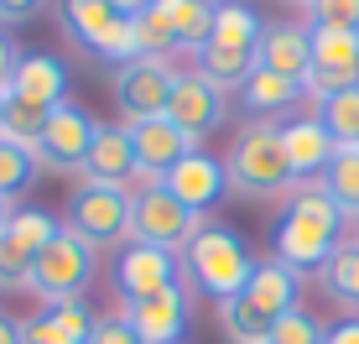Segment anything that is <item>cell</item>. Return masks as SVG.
Masks as SVG:
<instances>
[{"mask_svg": "<svg viewBox=\"0 0 359 344\" xmlns=\"http://www.w3.org/2000/svg\"><path fill=\"white\" fill-rule=\"evenodd\" d=\"M339 230H344V209L328 199L323 183H302L287 204V219L271 235V251H276L281 266H292L297 277L302 272H323L328 256L339 251Z\"/></svg>", "mask_w": 359, "mask_h": 344, "instance_id": "cell-1", "label": "cell"}, {"mask_svg": "<svg viewBox=\"0 0 359 344\" xmlns=\"http://www.w3.org/2000/svg\"><path fill=\"white\" fill-rule=\"evenodd\" d=\"M182 272L208 303H229L245 292V282L255 272V256L229 225H203L182 245Z\"/></svg>", "mask_w": 359, "mask_h": 344, "instance_id": "cell-2", "label": "cell"}, {"mask_svg": "<svg viewBox=\"0 0 359 344\" xmlns=\"http://www.w3.org/2000/svg\"><path fill=\"white\" fill-rule=\"evenodd\" d=\"M224 178L240 199H276V193L292 188V162H287V146H281V126H245L234 136L229 157H224Z\"/></svg>", "mask_w": 359, "mask_h": 344, "instance_id": "cell-3", "label": "cell"}, {"mask_svg": "<svg viewBox=\"0 0 359 344\" xmlns=\"http://www.w3.org/2000/svg\"><path fill=\"white\" fill-rule=\"evenodd\" d=\"M198 230H203V214L182 209L162 183H146L141 193H130V240L151 245V251H182Z\"/></svg>", "mask_w": 359, "mask_h": 344, "instance_id": "cell-4", "label": "cell"}, {"mask_svg": "<svg viewBox=\"0 0 359 344\" xmlns=\"http://www.w3.org/2000/svg\"><path fill=\"white\" fill-rule=\"evenodd\" d=\"M89 277H94V245L89 240H79L73 230L63 225L53 235V245H47L42 256H36V266H32V287L36 298L53 308V303H68V298H79L83 287H89Z\"/></svg>", "mask_w": 359, "mask_h": 344, "instance_id": "cell-5", "label": "cell"}, {"mask_svg": "<svg viewBox=\"0 0 359 344\" xmlns=\"http://www.w3.org/2000/svg\"><path fill=\"white\" fill-rule=\"evenodd\" d=\"M57 230L63 225L47 209H11L6 230H0V292H27L32 287V266L53 245Z\"/></svg>", "mask_w": 359, "mask_h": 344, "instance_id": "cell-6", "label": "cell"}, {"mask_svg": "<svg viewBox=\"0 0 359 344\" xmlns=\"http://www.w3.org/2000/svg\"><path fill=\"white\" fill-rule=\"evenodd\" d=\"M68 230L79 240H89L94 251L126 240L130 235V193L126 188H104V183H83L68 199Z\"/></svg>", "mask_w": 359, "mask_h": 344, "instance_id": "cell-7", "label": "cell"}, {"mask_svg": "<svg viewBox=\"0 0 359 344\" xmlns=\"http://www.w3.org/2000/svg\"><path fill=\"white\" fill-rule=\"evenodd\" d=\"M172 84H177V73L162 58H135V63L115 68V105L126 110L130 126L135 120H156V115H167Z\"/></svg>", "mask_w": 359, "mask_h": 344, "instance_id": "cell-8", "label": "cell"}, {"mask_svg": "<svg viewBox=\"0 0 359 344\" xmlns=\"http://www.w3.org/2000/svg\"><path fill=\"white\" fill-rule=\"evenodd\" d=\"M167 120L182 131V136L203 141L208 131L224 126V89L219 84H208L203 73H177V84H172V100H167Z\"/></svg>", "mask_w": 359, "mask_h": 344, "instance_id": "cell-9", "label": "cell"}, {"mask_svg": "<svg viewBox=\"0 0 359 344\" xmlns=\"http://www.w3.org/2000/svg\"><path fill=\"white\" fill-rule=\"evenodd\" d=\"M94 136H99V120L83 105L63 100L42 126V167H83Z\"/></svg>", "mask_w": 359, "mask_h": 344, "instance_id": "cell-10", "label": "cell"}, {"mask_svg": "<svg viewBox=\"0 0 359 344\" xmlns=\"http://www.w3.org/2000/svg\"><path fill=\"white\" fill-rule=\"evenodd\" d=\"M130 146H135V178H146V183H162L188 152H198V141L182 136L167 115L135 120V126H130Z\"/></svg>", "mask_w": 359, "mask_h": 344, "instance_id": "cell-11", "label": "cell"}, {"mask_svg": "<svg viewBox=\"0 0 359 344\" xmlns=\"http://www.w3.org/2000/svg\"><path fill=\"white\" fill-rule=\"evenodd\" d=\"M177 282V261L167 251H151V245H130L115 266V292L120 303H141V298H156Z\"/></svg>", "mask_w": 359, "mask_h": 344, "instance_id": "cell-12", "label": "cell"}, {"mask_svg": "<svg viewBox=\"0 0 359 344\" xmlns=\"http://www.w3.org/2000/svg\"><path fill=\"white\" fill-rule=\"evenodd\" d=\"M130 318V329L141 334L146 344H177L182 329H188V292L172 282L167 292H156V298H141V303H120Z\"/></svg>", "mask_w": 359, "mask_h": 344, "instance_id": "cell-13", "label": "cell"}, {"mask_svg": "<svg viewBox=\"0 0 359 344\" xmlns=\"http://www.w3.org/2000/svg\"><path fill=\"white\" fill-rule=\"evenodd\" d=\"M162 188H167L182 209L203 214V209L229 188V178H224V162H219V157H208V152H188V157H182V162L162 178Z\"/></svg>", "mask_w": 359, "mask_h": 344, "instance_id": "cell-14", "label": "cell"}, {"mask_svg": "<svg viewBox=\"0 0 359 344\" xmlns=\"http://www.w3.org/2000/svg\"><path fill=\"white\" fill-rule=\"evenodd\" d=\"M255 68L281 73V79L302 84L307 68H313L307 27H292V21H266V27H261V42H255Z\"/></svg>", "mask_w": 359, "mask_h": 344, "instance_id": "cell-15", "label": "cell"}, {"mask_svg": "<svg viewBox=\"0 0 359 344\" xmlns=\"http://www.w3.org/2000/svg\"><path fill=\"white\" fill-rule=\"evenodd\" d=\"M6 94H16V100H27V105H36V110L53 115V110L68 100V68L57 63L53 53H27L16 63V73H11Z\"/></svg>", "mask_w": 359, "mask_h": 344, "instance_id": "cell-16", "label": "cell"}, {"mask_svg": "<svg viewBox=\"0 0 359 344\" xmlns=\"http://www.w3.org/2000/svg\"><path fill=\"white\" fill-rule=\"evenodd\" d=\"M281 146H287V162H292L297 183H318L323 167L333 162V152H339V141L328 136V126L318 115H302L292 126H281Z\"/></svg>", "mask_w": 359, "mask_h": 344, "instance_id": "cell-17", "label": "cell"}, {"mask_svg": "<svg viewBox=\"0 0 359 344\" xmlns=\"http://www.w3.org/2000/svg\"><path fill=\"white\" fill-rule=\"evenodd\" d=\"M83 178L104 183V188H126L135 178V146H130V126H99V136L83 157Z\"/></svg>", "mask_w": 359, "mask_h": 344, "instance_id": "cell-18", "label": "cell"}, {"mask_svg": "<svg viewBox=\"0 0 359 344\" xmlns=\"http://www.w3.org/2000/svg\"><path fill=\"white\" fill-rule=\"evenodd\" d=\"M245 303H250L261 318H287L292 308H297V272L292 266H281L276 256L271 261H255V272H250V282H245V292H240Z\"/></svg>", "mask_w": 359, "mask_h": 344, "instance_id": "cell-19", "label": "cell"}, {"mask_svg": "<svg viewBox=\"0 0 359 344\" xmlns=\"http://www.w3.org/2000/svg\"><path fill=\"white\" fill-rule=\"evenodd\" d=\"M21 329H27V344H89L94 318L83 308V298H68V303H53V308L32 313Z\"/></svg>", "mask_w": 359, "mask_h": 344, "instance_id": "cell-20", "label": "cell"}, {"mask_svg": "<svg viewBox=\"0 0 359 344\" xmlns=\"http://www.w3.org/2000/svg\"><path fill=\"white\" fill-rule=\"evenodd\" d=\"M214 0H156V16L167 21L172 47L182 53H203L208 37H214Z\"/></svg>", "mask_w": 359, "mask_h": 344, "instance_id": "cell-21", "label": "cell"}, {"mask_svg": "<svg viewBox=\"0 0 359 344\" xmlns=\"http://www.w3.org/2000/svg\"><path fill=\"white\" fill-rule=\"evenodd\" d=\"M261 27H266V21L255 16L245 0H219V11H214V37H208V47H229V53H250V58H255Z\"/></svg>", "mask_w": 359, "mask_h": 344, "instance_id": "cell-22", "label": "cell"}, {"mask_svg": "<svg viewBox=\"0 0 359 344\" xmlns=\"http://www.w3.org/2000/svg\"><path fill=\"white\" fill-rule=\"evenodd\" d=\"M307 47H313V68H328V73H354V79H359V32L307 27ZM313 68H307V73H313Z\"/></svg>", "mask_w": 359, "mask_h": 344, "instance_id": "cell-23", "label": "cell"}, {"mask_svg": "<svg viewBox=\"0 0 359 344\" xmlns=\"http://www.w3.org/2000/svg\"><path fill=\"white\" fill-rule=\"evenodd\" d=\"M318 183H323L328 199L344 209V219H359V152H354V146H339Z\"/></svg>", "mask_w": 359, "mask_h": 344, "instance_id": "cell-24", "label": "cell"}, {"mask_svg": "<svg viewBox=\"0 0 359 344\" xmlns=\"http://www.w3.org/2000/svg\"><path fill=\"white\" fill-rule=\"evenodd\" d=\"M245 105L255 110V115H276V110H287L302 100V84H292V79H281V73H266V68H255L250 79H245Z\"/></svg>", "mask_w": 359, "mask_h": 344, "instance_id": "cell-25", "label": "cell"}, {"mask_svg": "<svg viewBox=\"0 0 359 344\" xmlns=\"http://www.w3.org/2000/svg\"><path fill=\"white\" fill-rule=\"evenodd\" d=\"M57 16H63V32L73 37V42L89 47L94 37L120 16V11L109 6V0H57Z\"/></svg>", "mask_w": 359, "mask_h": 344, "instance_id": "cell-26", "label": "cell"}, {"mask_svg": "<svg viewBox=\"0 0 359 344\" xmlns=\"http://www.w3.org/2000/svg\"><path fill=\"white\" fill-rule=\"evenodd\" d=\"M89 53L99 58V63H115V68H126V63H135V58H146V53H141V32H135L130 16H115V21H109V27L89 42Z\"/></svg>", "mask_w": 359, "mask_h": 344, "instance_id": "cell-27", "label": "cell"}, {"mask_svg": "<svg viewBox=\"0 0 359 344\" xmlns=\"http://www.w3.org/2000/svg\"><path fill=\"white\" fill-rule=\"evenodd\" d=\"M42 126H47V110L16 100V94H6V120H0V136L21 141V146L36 157V162H42Z\"/></svg>", "mask_w": 359, "mask_h": 344, "instance_id": "cell-28", "label": "cell"}, {"mask_svg": "<svg viewBox=\"0 0 359 344\" xmlns=\"http://www.w3.org/2000/svg\"><path fill=\"white\" fill-rule=\"evenodd\" d=\"M198 73L219 89H245V79L255 73V58L250 53H229V47H203L198 53Z\"/></svg>", "mask_w": 359, "mask_h": 344, "instance_id": "cell-29", "label": "cell"}, {"mask_svg": "<svg viewBox=\"0 0 359 344\" xmlns=\"http://www.w3.org/2000/svg\"><path fill=\"white\" fill-rule=\"evenodd\" d=\"M323 287L344 303V308H354V313H359V240L339 245V251L328 256V266H323Z\"/></svg>", "mask_w": 359, "mask_h": 344, "instance_id": "cell-30", "label": "cell"}, {"mask_svg": "<svg viewBox=\"0 0 359 344\" xmlns=\"http://www.w3.org/2000/svg\"><path fill=\"white\" fill-rule=\"evenodd\" d=\"M36 157L27 152L21 141H11V136H0V199H16V193H27L32 188V178H36Z\"/></svg>", "mask_w": 359, "mask_h": 344, "instance_id": "cell-31", "label": "cell"}, {"mask_svg": "<svg viewBox=\"0 0 359 344\" xmlns=\"http://www.w3.org/2000/svg\"><path fill=\"white\" fill-rule=\"evenodd\" d=\"M219 324H224L229 344H271V318H261L245 298L219 303Z\"/></svg>", "mask_w": 359, "mask_h": 344, "instance_id": "cell-32", "label": "cell"}, {"mask_svg": "<svg viewBox=\"0 0 359 344\" xmlns=\"http://www.w3.org/2000/svg\"><path fill=\"white\" fill-rule=\"evenodd\" d=\"M318 120L328 126V136L339 146H354V136H359V89H344L333 100H323L318 105Z\"/></svg>", "mask_w": 359, "mask_h": 344, "instance_id": "cell-33", "label": "cell"}, {"mask_svg": "<svg viewBox=\"0 0 359 344\" xmlns=\"http://www.w3.org/2000/svg\"><path fill=\"white\" fill-rule=\"evenodd\" d=\"M323 334H328V329L318 324L307 308H292L287 318L271 324V344H323Z\"/></svg>", "mask_w": 359, "mask_h": 344, "instance_id": "cell-34", "label": "cell"}, {"mask_svg": "<svg viewBox=\"0 0 359 344\" xmlns=\"http://www.w3.org/2000/svg\"><path fill=\"white\" fill-rule=\"evenodd\" d=\"M307 27L359 32V0H307Z\"/></svg>", "mask_w": 359, "mask_h": 344, "instance_id": "cell-35", "label": "cell"}, {"mask_svg": "<svg viewBox=\"0 0 359 344\" xmlns=\"http://www.w3.org/2000/svg\"><path fill=\"white\" fill-rule=\"evenodd\" d=\"M89 344H146V339H141V334L130 329L126 308H115V313L94 318V329H89Z\"/></svg>", "mask_w": 359, "mask_h": 344, "instance_id": "cell-36", "label": "cell"}, {"mask_svg": "<svg viewBox=\"0 0 359 344\" xmlns=\"http://www.w3.org/2000/svg\"><path fill=\"white\" fill-rule=\"evenodd\" d=\"M36 11H42V0H0V21H6V27H21Z\"/></svg>", "mask_w": 359, "mask_h": 344, "instance_id": "cell-37", "label": "cell"}, {"mask_svg": "<svg viewBox=\"0 0 359 344\" xmlns=\"http://www.w3.org/2000/svg\"><path fill=\"white\" fill-rule=\"evenodd\" d=\"M16 63H21L16 42H11V37L0 32V89H6V84H11V73H16Z\"/></svg>", "mask_w": 359, "mask_h": 344, "instance_id": "cell-38", "label": "cell"}, {"mask_svg": "<svg viewBox=\"0 0 359 344\" xmlns=\"http://www.w3.org/2000/svg\"><path fill=\"white\" fill-rule=\"evenodd\" d=\"M323 344H359V318H344V324H333Z\"/></svg>", "mask_w": 359, "mask_h": 344, "instance_id": "cell-39", "label": "cell"}, {"mask_svg": "<svg viewBox=\"0 0 359 344\" xmlns=\"http://www.w3.org/2000/svg\"><path fill=\"white\" fill-rule=\"evenodd\" d=\"M0 344H27V329H21L16 318H6V313H0Z\"/></svg>", "mask_w": 359, "mask_h": 344, "instance_id": "cell-40", "label": "cell"}, {"mask_svg": "<svg viewBox=\"0 0 359 344\" xmlns=\"http://www.w3.org/2000/svg\"><path fill=\"white\" fill-rule=\"evenodd\" d=\"M109 6H115L120 16H130V21H135V16H141V11H151L156 0H109Z\"/></svg>", "mask_w": 359, "mask_h": 344, "instance_id": "cell-41", "label": "cell"}, {"mask_svg": "<svg viewBox=\"0 0 359 344\" xmlns=\"http://www.w3.org/2000/svg\"><path fill=\"white\" fill-rule=\"evenodd\" d=\"M6 219H11V204H6V199H0V230H6Z\"/></svg>", "mask_w": 359, "mask_h": 344, "instance_id": "cell-42", "label": "cell"}, {"mask_svg": "<svg viewBox=\"0 0 359 344\" xmlns=\"http://www.w3.org/2000/svg\"><path fill=\"white\" fill-rule=\"evenodd\" d=\"M0 120H6V89H0Z\"/></svg>", "mask_w": 359, "mask_h": 344, "instance_id": "cell-43", "label": "cell"}, {"mask_svg": "<svg viewBox=\"0 0 359 344\" xmlns=\"http://www.w3.org/2000/svg\"><path fill=\"white\" fill-rule=\"evenodd\" d=\"M354 152H359V136H354Z\"/></svg>", "mask_w": 359, "mask_h": 344, "instance_id": "cell-44", "label": "cell"}, {"mask_svg": "<svg viewBox=\"0 0 359 344\" xmlns=\"http://www.w3.org/2000/svg\"><path fill=\"white\" fill-rule=\"evenodd\" d=\"M302 6H307V0H302Z\"/></svg>", "mask_w": 359, "mask_h": 344, "instance_id": "cell-45", "label": "cell"}, {"mask_svg": "<svg viewBox=\"0 0 359 344\" xmlns=\"http://www.w3.org/2000/svg\"><path fill=\"white\" fill-rule=\"evenodd\" d=\"M354 225H359V219H354Z\"/></svg>", "mask_w": 359, "mask_h": 344, "instance_id": "cell-46", "label": "cell"}]
</instances>
